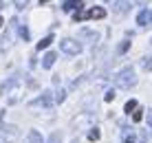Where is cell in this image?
I'll return each mask as SVG.
<instances>
[{"instance_id":"6da1fadb","label":"cell","mask_w":152,"mask_h":143,"mask_svg":"<svg viewBox=\"0 0 152 143\" xmlns=\"http://www.w3.org/2000/svg\"><path fill=\"white\" fill-rule=\"evenodd\" d=\"M134 82H137V79H134V71H132V68H124V71L119 73V77H117V84L121 88L134 86Z\"/></svg>"},{"instance_id":"7a4b0ae2","label":"cell","mask_w":152,"mask_h":143,"mask_svg":"<svg viewBox=\"0 0 152 143\" xmlns=\"http://www.w3.org/2000/svg\"><path fill=\"white\" fill-rule=\"evenodd\" d=\"M60 46H62V51H64L66 55H77V53H82V44L77 40H71V38H64L60 42Z\"/></svg>"},{"instance_id":"3957f363","label":"cell","mask_w":152,"mask_h":143,"mask_svg":"<svg viewBox=\"0 0 152 143\" xmlns=\"http://www.w3.org/2000/svg\"><path fill=\"white\" fill-rule=\"evenodd\" d=\"M104 15H106L104 7H93V9H88V11H86V18L88 20H99V18H104Z\"/></svg>"},{"instance_id":"277c9868","label":"cell","mask_w":152,"mask_h":143,"mask_svg":"<svg viewBox=\"0 0 152 143\" xmlns=\"http://www.w3.org/2000/svg\"><path fill=\"white\" fill-rule=\"evenodd\" d=\"M80 7H84V0H66L64 2V11L66 13L73 11V9H80Z\"/></svg>"},{"instance_id":"5b68a950","label":"cell","mask_w":152,"mask_h":143,"mask_svg":"<svg viewBox=\"0 0 152 143\" xmlns=\"http://www.w3.org/2000/svg\"><path fill=\"white\" fill-rule=\"evenodd\" d=\"M55 60H57V55H55L53 51L46 53V55H44V62H42V66H44V68H51V66L55 64Z\"/></svg>"},{"instance_id":"8992f818","label":"cell","mask_w":152,"mask_h":143,"mask_svg":"<svg viewBox=\"0 0 152 143\" xmlns=\"http://www.w3.org/2000/svg\"><path fill=\"white\" fill-rule=\"evenodd\" d=\"M137 22H139V24H148V22H150V11H148V9H145V11H141V13L137 15Z\"/></svg>"},{"instance_id":"52a82bcc","label":"cell","mask_w":152,"mask_h":143,"mask_svg":"<svg viewBox=\"0 0 152 143\" xmlns=\"http://www.w3.org/2000/svg\"><path fill=\"white\" fill-rule=\"evenodd\" d=\"M51 42H53V35H46V38H42V40L38 42V49H49Z\"/></svg>"},{"instance_id":"ba28073f","label":"cell","mask_w":152,"mask_h":143,"mask_svg":"<svg viewBox=\"0 0 152 143\" xmlns=\"http://www.w3.org/2000/svg\"><path fill=\"white\" fill-rule=\"evenodd\" d=\"M115 11H117V13H126V11H128V2H126V0H119L117 7H115Z\"/></svg>"},{"instance_id":"9c48e42d","label":"cell","mask_w":152,"mask_h":143,"mask_svg":"<svg viewBox=\"0 0 152 143\" xmlns=\"http://www.w3.org/2000/svg\"><path fill=\"white\" fill-rule=\"evenodd\" d=\"M29 143H42V136H40V132H31L29 134Z\"/></svg>"},{"instance_id":"30bf717a","label":"cell","mask_w":152,"mask_h":143,"mask_svg":"<svg viewBox=\"0 0 152 143\" xmlns=\"http://www.w3.org/2000/svg\"><path fill=\"white\" fill-rule=\"evenodd\" d=\"M126 112H134V110H137V101H134V99H130V101L128 104H126Z\"/></svg>"},{"instance_id":"8fae6325","label":"cell","mask_w":152,"mask_h":143,"mask_svg":"<svg viewBox=\"0 0 152 143\" xmlns=\"http://www.w3.org/2000/svg\"><path fill=\"white\" fill-rule=\"evenodd\" d=\"M141 66H143V71H152V57H145L141 62Z\"/></svg>"},{"instance_id":"7c38bea8","label":"cell","mask_w":152,"mask_h":143,"mask_svg":"<svg viewBox=\"0 0 152 143\" xmlns=\"http://www.w3.org/2000/svg\"><path fill=\"white\" fill-rule=\"evenodd\" d=\"M141 119H143V110H141V108H139V110H137V112H132V121H134V123H139V121H141Z\"/></svg>"},{"instance_id":"4fadbf2b","label":"cell","mask_w":152,"mask_h":143,"mask_svg":"<svg viewBox=\"0 0 152 143\" xmlns=\"http://www.w3.org/2000/svg\"><path fill=\"white\" fill-rule=\"evenodd\" d=\"M13 4H15V9H24L29 4V0H13Z\"/></svg>"},{"instance_id":"5bb4252c","label":"cell","mask_w":152,"mask_h":143,"mask_svg":"<svg viewBox=\"0 0 152 143\" xmlns=\"http://www.w3.org/2000/svg\"><path fill=\"white\" fill-rule=\"evenodd\" d=\"M88 139H91V141H97V139H99V132H97V130H91V132H88Z\"/></svg>"},{"instance_id":"9a60e30c","label":"cell","mask_w":152,"mask_h":143,"mask_svg":"<svg viewBox=\"0 0 152 143\" xmlns=\"http://www.w3.org/2000/svg\"><path fill=\"white\" fill-rule=\"evenodd\" d=\"M84 18H86V13H84V11H75V15H73V20H77V22L84 20Z\"/></svg>"},{"instance_id":"2e32d148","label":"cell","mask_w":152,"mask_h":143,"mask_svg":"<svg viewBox=\"0 0 152 143\" xmlns=\"http://www.w3.org/2000/svg\"><path fill=\"white\" fill-rule=\"evenodd\" d=\"M20 35H22L24 40H29V31H27V26H20Z\"/></svg>"},{"instance_id":"e0dca14e","label":"cell","mask_w":152,"mask_h":143,"mask_svg":"<svg viewBox=\"0 0 152 143\" xmlns=\"http://www.w3.org/2000/svg\"><path fill=\"white\" fill-rule=\"evenodd\" d=\"M128 46H130V42H124V44L119 46V53H126V51H128Z\"/></svg>"},{"instance_id":"ac0fdd59","label":"cell","mask_w":152,"mask_h":143,"mask_svg":"<svg viewBox=\"0 0 152 143\" xmlns=\"http://www.w3.org/2000/svg\"><path fill=\"white\" fill-rule=\"evenodd\" d=\"M113 99H115V90H108L106 93V101H113Z\"/></svg>"},{"instance_id":"d6986e66","label":"cell","mask_w":152,"mask_h":143,"mask_svg":"<svg viewBox=\"0 0 152 143\" xmlns=\"http://www.w3.org/2000/svg\"><path fill=\"white\" fill-rule=\"evenodd\" d=\"M145 119H148V125H150V130H152V110H148V115H145Z\"/></svg>"},{"instance_id":"ffe728a7","label":"cell","mask_w":152,"mask_h":143,"mask_svg":"<svg viewBox=\"0 0 152 143\" xmlns=\"http://www.w3.org/2000/svg\"><path fill=\"white\" fill-rule=\"evenodd\" d=\"M124 143H134V136H132V134H128V136H126V141H124Z\"/></svg>"},{"instance_id":"44dd1931","label":"cell","mask_w":152,"mask_h":143,"mask_svg":"<svg viewBox=\"0 0 152 143\" xmlns=\"http://www.w3.org/2000/svg\"><path fill=\"white\" fill-rule=\"evenodd\" d=\"M139 2H141V4H145V2H148V0H139Z\"/></svg>"},{"instance_id":"7402d4cb","label":"cell","mask_w":152,"mask_h":143,"mask_svg":"<svg viewBox=\"0 0 152 143\" xmlns=\"http://www.w3.org/2000/svg\"><path fill=\"white\" fill-rule=\"evenodd\" d=\"M2 24H4V20H2V18H0V26H2Z\"/></svg>"},{"instance_id":"603a6c76","label":"cell","mask_w":152,"mask_h":143,"mask_svg":"<svg viewBox=\"0 0 152 143\" xmlns=\"http://www.w3.org/2000/svg\"><path fill=\"white\" fill-rule=\"evenodd\" d=\"M40 2H42V4H44V2H49V0H40Z\"/></svg>"},{"instance_id":"cb8c5ba5","label":"cell","mask_w":152,"mask_h":143,"mask_svg":"<svg viewBox=\"0 0 152 143\" xmlns=\"http://www.w3.org/2000/svg\"><path fill=\"white\" fill-rule=\"evenodd\" d=\"M0 121H2V112H0Z\"/></svg>"},{"instance_id":"d4e9b609","label":"cell","mask_w":152,"mask_h":143,"mask_svg":"<svg viewBox=\"0 0 152 143\" xmlns=\"http://www.w3.org/2000/svg\"><path fill=\"white\" fill-rule=\"evenodd\" d=\"M150 20H152V11H150Z\"/></svg>"},{"instance_id":"484cf974","label":"cell","mask_w":152,"mask_h":143,"mask_svg":"<svg viewBox=\"0 0 152 143\" xmlns=\"http://www.w3.org/2000/svg\"><path fill=\"white\" fill-rule=\"evenodd\" d=\"M0 9H2V2H0Z\"/></svg>"}]
</instances>
